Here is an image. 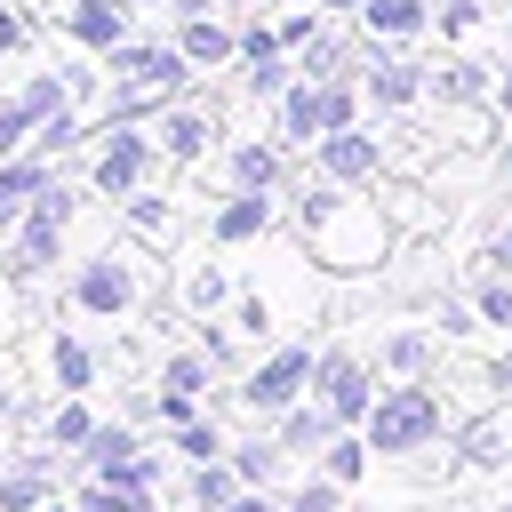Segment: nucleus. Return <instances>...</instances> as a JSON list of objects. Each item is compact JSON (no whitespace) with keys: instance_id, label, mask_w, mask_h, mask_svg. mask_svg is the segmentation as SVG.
Returning <instances> with one entry per match:
<instances>
[{"instance_id":"52","label":"nucleus","mask_w":512,"mask_h":512,"mask_svg":"<svg viewBox=\"0 0 512 512\" xmlns=\"http://www.w3.org/2000/svg\"><path fill=\"white\" fill-rule=\"evenodd\" d=\"M0 328H8V280H0Z\"/></svg>"},{"instance_id":"51","label":"nucleus","mask_w":512,"mask_h":512,"mask_svg":"<svg viewBox=\"0 0 512 512\" xmlns=\"http://www.w3.org/2000/svg\"><path fill=\"white\" fill-rule=\"evenodd\" d=\"M224 8H256V16H264V8H272V0H224Z\"/></svg>"},{"instance_id":"21","label":"nucleus","mask_w":512,"mask_h":512,"mask_svg":"<svg viewBox=\"0 0 512 512\" xmlns=\"http://www.w3.org/2000/svg\"><path fill=\"white\" fill-rule=\"evenodd\" d=\"M40 360H48V392H96V344L88 336H72V328H56L48 344H40Z\"/></svg>"},{"instance_id":"8","label":"nucleus","mask_w":512,"mask_h":512,"mask_svg":"<svg viewBox=\"0 0 512 512\" xmlns=\"http://www.w3.org/2000/svg\"><path fill=\"white\" fill-rule=\"evenodd\" d=\"M88 480H144V488H160L168 480V464H160V448H144L136 440V416H112V424H96V440L72 456Z\"/></svg>"},{"instance_id":"5","label":"nucleus","mask_w":512,"mask_h":512,"mask_svg":"<svg viewBox=\"0 0 512 512\" xmlns=\"http://www.w3.org/2000/svg\"><path fill=\"white\" fill-rule=\"evenodd\" d=\"M312 368H320V344H272L264 360H248L240 376H232V400H240V416L248 424H272L280 408H296L304 392H312Z\"/></svg>"},{"instance_id":"55","label":"nucleus","mask_w":512,"mask_h":512,"mask_svg":"<svg viewBox=\"0 0 512 512\" xmlns=\"http://www.w3.org/2000/svg\"><path fill=\"white\" fill-rule=\"evenodd\" d=\"M0 456H8V448H0Z\"/></svg>"},{"instance_id":"1","label":"nucleus","mask_w":512,"mask_h":512,"mask_svg":"<svg viewBox=\"0 0 512 512\" xmlns=\"http://www.w3.org/2000/svg\"><path fill=\"white\" fill-rule=\"evenodd\" d=\"M168 288V272H160V248H144L136 232L128 240H104V248H88L72 272H64V304L80 312V320H136V312H152V296Z\"/></svg>"},{"instance_id":"13","label":"nucleus","mask_w":512,"mask_h":512,"mask_svg":"<svg viewBox=\"0 0 512 512\" xmlns=\"http://www.w3.org/2000/svg\"><path fill=\"white\" fill-rule=\"evenodd\" d=\"M128 16H136V0H64V8H56V32H64V48H80V56H112V48L128 40Z\"/></svg>"},{"instance_id":"34","label":"nucleus","mask_w":512,"mask_h":512,"mask_svg":"<svg viewBox=\"0 0 512 512\" xmlns=\"http://www.w3.org/2000/svg\"><path fill=\"white\" fill-rule=\"evenodd\" d=\"M312 464H320L328 480L360 488V480H368V464H376V448H368V432H360V424H344V432H336V440H328V448H320Z\"/></svg>"},{"instance_id":"28","label":"nucleus","mask_w":512,"mask_h":512,"mask_svg":"<svg viewBox=\"0 0 512 512\" xmlns=\"http://www.w3.org/2000/svg\"><path fill=\"white\" fill-rule=\"evenodd\" d=\"M240 488H248V480L232 472V456H216V464H184V512H224Z\"/></svg>"},{"instance_id":"20","label":"nucleus","mask_w":512,"mask_h":512,"mask_svg":"<svg viewBox=\"0 0 512 512\" xmlns=\"http://www.w3.org/2000/svg\"><path fill=\"white\" fill-rule=\"evenodd\" d=\"M272 136H280L288 152H312V144H320V80H288V88H280Z\"/></svg>"},{"instance_id":"50","label":"nucleus","mask_w":512,"mask_h":512,"mask_svg":"<svg viewBox=\"0 0 512 512\" xmlns=\"http://www.w3.org/2000/svg\"><path fill=\"white\" fill-rule=\"evenodd\" d=\"M496 16H504V40H512V0H496Z\"/></svg>"},{"instance_id":"32","label":"nucleus","mask_w":512,"mask_h":512,"mask_svg":"<svg viewBox=\"0 0 512 512\" xmlns=\"http://www.w3.org/2000/svg\"><path fill=\"white\" fill-rule=\"evenodd\" d=\"M168 448H176V464H216V456H232V440H224V424L200 408V416H184V424H168Z\"/></svg>"},{"instance_id":"41","label":"nucleus","mask_w":512,"mask_h":512,"mask_svg":"<svg viewBox=\"0 0 512 512\" xmlns=\"http://www.w3.org/2000/svg\"><path fill=\"white\" fill-rule=\"evenodd\" d=\"M480 24H488V0H440V8H432V32H440L448 48H464Z\"/></svg>"},{"instance_id":"31","label":"nucleus","mask_w":512,"mask_h":512,"mask_svg":"<svg viewBox=\"0 0 512 512\" xmlns=\"http://www.w3.org/2000/svg\"><path fill=\"white\" fill-rule=\"evenodd\" d=\"M72 504H80V512H160V496H152L144 480H88V472H80Z\"/></svg>"},{"instance_id":"45","label":"nucleus","mask_w":512,"mask_h":512,"mask_svg":"<svg viewBox=\"0 0 512 512\" xmlns=\"http://www.w3.org/2000/svg\"><path fill=\"white\" fill-rule=\"evenodd\" d=\"M224 512H288V504H280V496H272V488H240V496H232V504H224Z\"/></svg>"},{"instance_id":"46","label":"nucleus","mask_w":512,"mask_h":512,"mask_svg":"<svg viewBox=\"0 0 512 512\" xmlns=\"http://www.w3.org/2000/svg\"><path fill=\"white\" fill-rule=\"evenodd\" d=\"M488 272H512V224H504V232L488 240Z\"/></svg>"},{"instance_id":"17","label":"nucleus","mask_w":512,"mask_h":512,"mask_svg":"<svg viewBox=\"0 0 512 512\" xmlns=\"http://www.w3.org/2000/svg\"><path fill=\"white\" fill-rule=\"evenodd\" d=\"M184 56H192V72L208 80V72H224V64H240V32L224 24V8L216 16H176V32H168Z\"/></svg>"},{"instance_id":"16","label":"nucleus","mask_w":512,"mask_h":512,"mask_svg":"<svg viewBox=\"0 0 512 512\" xmlns=\"http://www.w3.org/2000/svg\"><path fill=\"white\" fill-rule=\"evenodd\" d=\"M288 144L280 136H240L232 152H224V184H240V192H288Z\"/></svg>"},{"instance_id":"30","label":"nucleus","mask_w":512,"mask_h":512,"mask_svg":"<svg viewBox=\"0 0 512 512\" xmlns=\"http://www.w3.org/2000/svg\"><path fill=\"white\" fill-rule=\"evenodd\" d=\"M120 224H128L144 248H168V240H176V200H160V192L144 184V192H128V200H120Z\"/></svg>"},{"instance_id":"24","label":"nucleus","mask_w":512,"mask_h":512,"mask_svg":"<svg viewBox=\"0 0 512 512\" xmlns=\"http://www.w3.org/2000/svg\"><path fill=\"white\" fill-rule=\"evenodd\" d=\"M272 432H280V448H288V456H320V448H328L344 424H336V416H328V408L304 392L296 408H280V416H272Z\"/></svg>"},{"instance_id":"10","label":"nucleus","mask_w":512,"mask_h":512,"mask_svg":"<svg viewBox=\"0 0 512 512\" xmlns=\"http://www.w3.org/2000/svg\"><path fill=\"white\" fill-rule=\"evenodd\" d=\"M360 96H368L376 112H416V104L432 96V72H424L408 48H384V40H368V64H360Z\"/></svg>"},{"instance_id":"48","label":"nucleus","mask_w":512,"mask_h":512,"mask_svg":"<svg viewBox=\"0 0 512 512\" xmlns=\"http://www.w3.org/2000/svg\"><path fill=\"white\" fill-rule=\"evenodd\" d=\"M320 8H328V16H360V0H320Z\"/></svg>"},{"instance_id":"38","label":"nucleus","mask_w":512,"mask_h":512,"mask_svg":"<svg viewBox=\"0 0 512 512\" xmlns=\"http://www.w3.org/2000/svg\"><path fill=\"white\" fill-rule=\"evenodd\" d=\"M296 80V56H264V64H240V96L248 104H280V88Z\"/></svg>"},{"instance_id":"25","label":"nucleus","mask_w":512,"mask_h":512,"mask_svg":"<svg viewBox=\"0 0 512 512\" xmlns=\"http://www.w3.org/2000/svg\"><path fill=\"white\" fill-rule=\"evenodd\" d=\"M480 96H496V72L448 48V64H432V104H448V112H456V104H480Z\"/></svg>"},{"instance_id":"11","label":"nucleus","mask_w":512,"mask_h":512,"mask_svg":"<svg viewBox=\"0 0 512 512\" xmlns=\"http://www.w3.org/2000/svg\"><path fill=\"white\" fill-rule=\"evenodd\" d=\"M104 72H112V80H136V88H168V96H192V80H200L176 40H120V48L104 56Z\"/></svg>"},{"instance_id":"22","label":"nucleus","mask_w":512,"mask_h":512,"mask_svg":"<svg viewBox=\"0 0 512 512\" xmlns=\"http://www.w3.org/2000/svg\"><path fill=\"white\" fill-rule=\"evenodd\" d=\"M376 368L384 376H432L440 368V328H384L376 336Z\"/></svg>"},{"instance_id":"4","label":"nucleus","mask_w":512,"mask_h":512,"mask_svg":"<svg viewBox=\"0 0 512 512\" xmlns=\"http://www.w3.org/2000/svg\"><path fill=\"white\" fill-rule=\"evenodd\" d=\"M368 448L384 456V464H400V456H424V448H440V432H448V400L432 392V376H384V392H376V408H368Z\"/></svg>"},{"instance_id":"18","label":"nucleus","mask_w":512,"mask_h":512,"mask_svg":"<svg viewBox=\"0 0 512 512\" xmlns=\"http://www.w3.org/2000/svg\"><path fill=\"white\" fill-rule=\"evenodd\" d=\"M368 64V32H312L296 48V80H360Z\"/></svg>"},{"instance_id":"26","label":"nucleus","mask_w":512,"mask_h":512,"mask_svg":"<svg viewBox=\"0 0 512 512\" xmlns=\"http://www.w3.org/2000/svg\"><path fill=\"white\" fill-rule=\"evenodd\" d=\"M168 296H176V312H224V304H232V272L200 256V264H184V272L168 280Z\"/></svg>"},{"instance_id":"49","label":"nucleus","mask_w":512,"mask_h":512,"mask_svg":"<svg viewBox=\"0 0 512 512\" xmlns=\"http://www.w3.org/2000/svg\"><path fill=\"white\" fill-rule=\"evenodd\" d=\"M40 512H80V504H72V496H48V504H40Z\"/></svg>"},{"instance_id":"39","label":"nucleus","mask_w":512,"mask_h":512,"mask_svg":"<svg viewBox=\"0 0 512 512\" xmlns=\"http://www.w3.org/2000/svg\"><path fill=\"white\" fill-rule=\"evenodd\" d=\"M344 496H352V488H344V480H328V472L312 464V472H304L280 504H288V512H344Z\"/></svg>"},{"instance_id":"14","label":"nucleus","mask_w":512,"mask_h":512,"mask_svg":"<svg viewBox=\"0 0 512 512\" xmlns=\"http://www.w3.org/2000/svg\"><path fill=\"white\" fill-rule=\"evenodd\" d=\"M56 496V448L48 440H24L0 456V512H40Z\"/></svg>"},{"instance_id":"9","label":"nucleus","mask_w":512,"mask_h":512,"mask_svg":"<svg viewBox=\"0 0 512 512\" xmlns=\"http://www.w3.org/2000/svg\"><path fill=\"white\" fill-rule=\"evenodd\" d=\"M376 368L360 360V352H344V344H328L320 352V368H312V400L336 416V424H368V408H376Z\"/></svg>"},{"instance_id":"40","label":"nucleus","mask_w":512,"mask_h":512,"mask_svg":"<svg viewBox=\"0 0 512 512\" xmlns=\"http://www.w3.org/2000/svg\"><path fill=\"white\" fill-rule=\"evenodd\" d=\"M472 312H480V328H504V336H512V272L472 280Z\"/></svg>"},{"instance_id":"7","label":"nucleus","mask_w":512,"mask_h":512,"mask_svg":"<svg viewBox=\"0 0 512 512\" xmlns=\"http://www.w3.org/2000/svg\"><path fill=\"white\" fill-rule=\"evenodd\" d=\"M304 160H312V176H320V184H344V192H368V184H384V168H392L384 136H376V128H360V120H352V128H328Z\"/></svg>"},{"instance_id":"23","label":"nucleus","mask_w":512,"mask_h":512,"mask_svg":"<svg viewBox=\"0 0 512 512\" xmlns=\"http://www.w3.org/2000/svg\"><path fill=\"white\" fill-rule=\"evenodd\" d=\"M96 424H104V416L88 408V392H56V408L40 416V440H48L56 456H80V448L96 440Z\"/></svg>"},{"instance_id":"37","label":"nucleus","mask_w":512,"mask_h":512,"mask_svg":"<svg viewBox=\"0 0 512 512\" xmlns=\"http://www.w3.org/2000/svg\"><path fill=\"white\" fill-rule=\"evenodd\" d=\"M192 344H200V352H208L224 376H240V344H248V336H240L232 320H216V312H192Z\"/></svg>"},{"instance_id":"27","label":"nucleus","mask_w":512,"mask_h":512,"mask_svg":"<svg viewBox=\"0 0 512 512\" xmlns=\"http://www.w3.org/2000/svg\"><path fill=\"white\" fill-rule=\"evenodd\" d=\"M216 360L200 352V344H176V352H160V368H152V384H168V392H192V400H208L216 392Z\"/></svg>"},{"instance_id":"3","label":"nucleus","mask_w":512,"mask_h":512,"mask_svg":"<svg viewBox=\"0 0 512 512\" xmlns=\"http://www.w3.org/2000/svg\"><path fill=\"white\" fill-rule=\"evenodd\" d=\"M72 224H80V192H72L64 176H48V184L32 192V208H24V224L0 240V280H8V288L48 280V272L64 264V248H72Z\"/></svg>"},{"instance_id":"43","label":"nucleus","mask_w":512,"mask_h":512,"mask_svg":"<svg viewBox=\"0 0 512 512\" xmlns=\"http://www.w3.org/2000/svg\"><path fill=\"white\" fill-rule=\"evenodd\" d=\"M24 40H32V16H24L16 0H0V56H16Z\"/></svg>"},{"instance_id":"44","label":"nucleus","mask_w":512,"mask_h":512,"mask_svg":"<svg viewBox=\"0 0 512 512\" xmlns=\"http://www.w3.org/2000/svg\"><path fill=\"white\" fill-rule=\"evenodd\" d=\"M152 400H160V424H184V416H200V400H192V392H168V384H152Z\"/></svg>"},{"instance_id":"36","label":"nucleus","mask_w":512,"mask_h":512,"mask_svg":"<svg viewBox=\"0 0 512 512\" xmlns=\"http://www.w3.org/2000/svg\"><path fill=\"white\" fill-rule=\"evenodd\" d=\"M224 320L248 336V344H272L280 336V304L264 296V288H232V304H224Z\"/></svg>"},{"instance_id":"6","label":"nucleus","mask_w":512,"mask_h":512,"mask_svg":"<svg viewBox=\"0 0 512 512\" xmlns=\"http://www.w3.org/2000/svg\"><path fill=\"white\" fill-rule=\"evenodd\" d=\"M168 152H160V136H152V120H120V128H96V152H88V192L96 200H128V192H144L152 184V168H160Z\"/></svg>"},{"instance_id":"12","label":"nucleus","mask_w":512,"mask_h":512,"mask_svg":"<svg viewBox=\"0 0 512 512\" xmlns=\"http://www.w3.org/2000/svg\"><path fill=\"white\" fill-rule=\"evenodd\" d=\"M280 224V192H240V184H224L216 200H208V240L216 248H248V240H264Z\"/></svg>"},{"instance_id":"2","label":"nucleus","mask_w":512,"mask_h":512,"mask_svg":"<svg viewBox=\"0 0 512 512\" xmlns=\"http://www.w3.org/2000/svg\"><path fill=\"white\" fill-rule=\"evenodd\" d=\"M304 240H312V264L320 272H376L384 256H392V200H376V192H336L312 224H304Z\"/></svg>"},{"instance_id":"42","label":"nucleus","mask_w":512,"mask_h":512,"mask_svg":"<svg viewBox=\"0 0 512 512\" xmlns=\"http://www.w3.org/2000/svg\"><path fill=\"white\" fill-rule=\"evenodd\" d=\"M320 16H328L320 0H312V8H288V16H272V24H280V40H288V56H296V48H304V40L320 32Z\"/></svg>"},{"instance_id":"33","label":"nucleus","mask_w":512,"mask_h":512,"mask_svg":"<svg viewBox=\"0 0 512 512\" xmlns=\"http://www.w3.org/2000/svg\"><path fill=\"white\" fill-rule=\"evenodd\" d=\"M280 464H288V448H280V432L264 424V432H248V440H232V472L248 480V488H272L280 480Z\"/></svg>"},{"instance_id":"54","label":"nucleus","mask_w":512,"mask_h":512,"mask_svg":"<svg viewBox=\"0 0 512 512\" xmlns=\"http://www.w3.org/2000/svg\"><path fill=\"white\" fill-rule=\"evenodd\" d=\"M496 512H512V496H504V504H496Z\"/></svg>"},{"instance_id":"29","label":"nucleus","mask_w":512,"mask_h":512,"mask_svg":"<svg viewBox=\"0 0 512 512\" xmlns=\"http://www.w3.org/2000/svg\"><path fill=\"white\" fill-rule=\"evenodd\" d=\"M464 464H472V472L512 464V408H488V416H472V424H464Z\"/></svg>"},{"instance_id":"19","label":"nucleus","mask_w":512,"mask_h":512,"mask_svg":"<svg viewBox=\"0 0 512 512\" xmlns=\"http://www.w3.org/2000/svg\"><path fill=\"white\" fill-rule=\"evenodd\" d=\"M432 8L440 0H360V32L384 40V48H416L432 32Z\"/></svg>"},{"instance_id":"35","label":"nucleus","mask_w":512,"mask_h":512,"mask_svg":"<svg viewBox=\"0 0 512 512\" xmlns=\"http://www.w3.org/2000/svg\"><path fill=\"white\" fill-rule=\"evenodd\" d=\"M40 120H48V104H40L32 88H8V96H0V160H8V152H32Z\"/></svg>"},{"instance_id":"53","label":"nucleus","mask_w":512,"mask_h":512,"mask_svg":"<svg viewBox=\"0 0 512 512\" xmlns=\"http://www.w3.org/2000/svg\"><path fill=\"white\" fill-rule=\"evenodd\" d=\"M136 8H176V0H136Z\"/></svg>"},{"instance_id":"15","label":"nucleus","mask_w":512,"mask_h":512,"mask_svg":"<svg viewBox=\"0 0 512 512\" xmlns=\"http://www.w3.org/2000/svg\"><path fill=\"white\" fill-rule=\"evenodd\" d=\"M152 136H160V152H168V168H200L208 152H216V112L208 104H168L160 120H152Z\"/></svg>"},{"instance_id":"47","label":"nucleus","mask_w":512,"mask_h":512,"mask_svg":"<svg viewBox=\"0 0 512 512\" xmlns=\"http://www.w3.org/2000/svg\"><path fill=\"white\" fill-rule=\"evenodd\" d=\"M496 112H504V120H512V64H504V72H496Z\"/></svg>"}]
</instances>
